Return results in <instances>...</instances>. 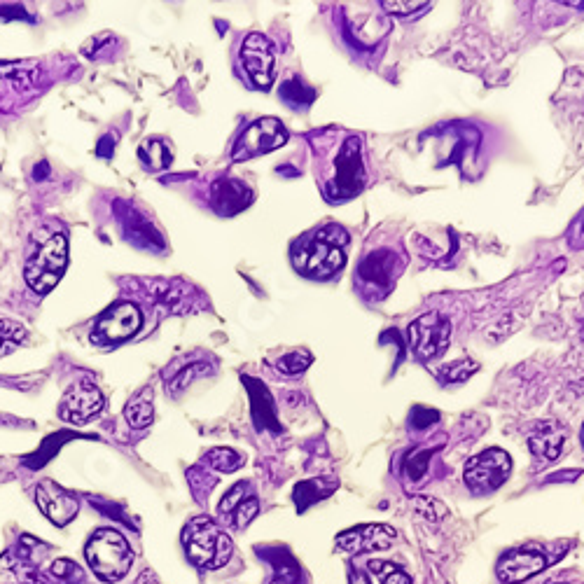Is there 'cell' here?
Returning a JSON list of instances; mask_svg holds the SVG:
<instances>
[{"label":"cell","instance_id":"f546056e","mask_svg":"<svg viewBox=\"0 0 584 584\" xmlns=\"http://www.w3.org/2000/svg\"><path fill=\"white\" fill-rule=\"evenodd\" d=\"M477 367L479 365L472 363V360H458V363L444 367L437 377H440L442 384H461V381H465L477 372Z\"/></svg>","mask_w":584,"mask_h":584},{"label":"cell","instance_id":"e575fe53","mask_svg":"<svg viewBox=\"0 0 584 584\" xmlns=\"http://www.w3.org/2000/svg\"><path fill=\"white\" fill-rule=\"evenodd\" d=\"M199 370H201V365H192V367H187V370L180 372L178 377L171 381V388H176V391H180V388H185V384H190V381L194 379V374H197Z\"/></svg>","mask_w":584,"mask_h":584},{"label":"cell","instance_id":"484cf974","mask_svg":"<svg viewBox=\"0 0 584 584\" xmlns=\"http://www.w3.org/2000/svg\"><path fill=\"white\" fill-rule=\"evenodd\" d=\"M367 568H370V573L379 577L381 584H414L412 575H407V570L400 568L398 563L372 559L367 561Z\"/></svg>","mask_w":584,"mask_h":584},{"label":"cell","instance_id":"d6a6232c","mask_svg":"<svg viewBox=\"0 0 584 584\" xmlns=\"http://www.w3.org/2000/svg\"><path fill=\"white\" fill-rule=\"evenodd\" d=\"M440 421V412L437 409H430V407H414L412 414H409V426L414 430H428L430 426H435V423Z\"/></svg>","mask_w":584,"mask_h":584},{"label":"cell","instance_id":"9a60e30c","mask_svg":"<svg viewBox=\"0 0 584 584\" xmlns=\"http://www.w3.org/2000/svg\"><path fill=\"white\" fill-rule=\"evenodd\" d=\"M395 540V531L386 524H363L349 531L337 535V547L346 549L353 554H367V552H381L388 549Z\"/></svg>","mask_w":584,"mask_h":584},{"label":"cell","instance_id":"83f0119b","mask_svg":"<svg viewBox=\"0 0 584 584\" xmlns=\"http://www.w3.org/2000/svg\"><path fill=\"white\" fill-rule=\"evenodd\" d=\"M311 363H314V356H311L309 351H292L285 353V356L276 363V367L285 374V377H297V374L309 370Z\"/></svg>","mask_w":584,"mask_h":584},{"label":"cell","instance_id":"cb8c5ba5","mask_svg":"<svg viewBox=\"0 0 584 584\" xmlns=\"http://www.w3.org/2000/svg\"><path fill=\"white\" fill-rule=\"evenodd\" d=\"M138 157H141V162L148 166L152 171H159V169H166V166L171 164V150L169 145L164 141H159V138H152V141H145L141 145V150H138Z\"/></svg>","mask_w":584,"mask_h":584},{"label":"cell","instance_id":"74e56055","mask_svg":"<svg viewBox=\"0 0 584 584\" xmlns=\"http://www.w3.org/2000/svg\"><path fill=\"white\" fill-rule=\"evenodd\" d=\"M575 246H584V218L580 220V241H577Z\"/></svg>","mask_w":584,"mask_h":584},{"label":"cell","instance_id":"277c9868","mask_svg":"<svg viewBox=\"0 0 584 584\" xmlns=\"http://www.w3.org/2000/svg\"><path fill=\"white\" fill-rule=\"evenodd\" d=\"M183 545L190 559L197 568L218 570L232 559L234 545L232 538L225 533L218 521L211 517H197L185 526Z\"/></svg>","mask_w":584,"mask_h":584},{"label":"cell","instance_id":"f35d334b","mask_svg":"<svg viewBox=\"0 0 584 584\" xmlns=\"http://www.w3.org/2000/svg\"><path fill=\"white\" fill-rule=\"evenodd\" d=\"M582 442H584V428H582Z\"/></svg>","mask_w":584,"mask_h":584},{"label":"cell","instance_id":"1f68e13d","mask_svg":"<svg viewBox=\"0 0 584 584\" xmlns=\"http://www.w3.org/2000/svg\"><path fill=\"white\" fill-rule=\"evenodd\" d=\"M412 505H414V510L419 512L421 517H426L428 521H440V519L447 517V507H444L437 498L414 496Z\"/></svg>","mask_w":584,"mask_h":584},{"label":"cell","instance_id":"ba28073f","mask_svg":"<svg viewBox=\"0 0 584 584\" xmlns=\"http://www.w3.org/2000/svg\"><path fill=\"white\" fill-rule=\"evenodd\" d=\"M512 472V458L503 449H486L465 463L463 479L472 493H491L507 482Z\"/></svg>","mask_w":584,"mask_h":584},{"label":"cell","instance_id":"d590c367","mask_svg":"<svg viewBox=\"0 0 584 584\" xmlns=\"http://www.w3.org/2000/svg\"><path fill=\"white\" fill-rule=\"evenodd\" d=\"M582 472L580 470H573V472H559V475H552L547 479V482H573V479L580 477Z\"/></svg>","mask_w":584,"mask_h":584},{"label":"cell","instance_id":"d4e9b609","mask_svg":"<svg viewBox=\"0 0 584 584\" xmlns=\"http://www.w3.org/2000/svg\"><path fill=\"white\" fill-rule=\"evenodd\" d=\"M204 461L208 463V468H213L218 472H236L243 463H246V458H243L239 451H234L229 447H218V449L208 451Z\"/></svg>","mask_w":584,"mask_h":584},{"label":"cell","instance_id":"d6986e66","mask_svg":"<svg viewBox=\"0 0 584 584\" xmlns=\"http://www.w3.org/2000/svg\"><path fill=\"white\" fill-rule=\"evenodd\" d=\"M246 384L250 386V400H253V414H255L257 426L276 430V433H278V430H281V426H278L274 400H271L269 391L260 384V381H255V379H246Z\"/></svg>","mask_w":584,"mask_h":584},{"label":"cell","instance_id":"52a82bcc","mask_svg":"<svg viewBox=\"0 0 584 584\" xmlns=\"http://www.w3.org/2000/svg\"><path fill=\"white\" fill-rule=\"evenodd\" d=\"M407 344L423 363L442 358L451 344V323L440 314H423L409 323Z\"/></svg>","mask_w":584,"mask_h":584},{"label":"cell","instance_id":"8992f818","mask_svg":"<svg viewBox=\"0 0 584 584\" xmlns=\"http://www.w3.org/2000/svg\"><path fill=\"white\" fill-rule=\"evenodd\" d=\"M68 267V241L64 234H52L45 241H40L36 253L26 262V283L38 295H45L57 288V283L64 276Z\"/></svg>","mask_w":584,"mask_h":584},{"label":"cell","instance_id":"6da1fadb","mask_svg":"<svg viewBox=\"0 0 584 584\" xmlns=\"http://www.w3.org/2000/svg\"><path fill=\"white\" fill-rule=\"evenodd\" d=\"M314 143L316 180L330 204H342L358 197L370 185L365 143L358 134L344 129H325L309 136Z\"/></svg>","mask_w":584,"mask_h":584},{"label":"cell","instance_id":"4fadbf2b","mask_svg":"<svg viewBox=\"0 0 584 584\" xmlns=\"http://www.w3.org/2000/svg\"><path fill=\"white\" fill-rule=\"evenodd\" d=\"M143 316L141 309L131 302H117L108 311H103L96 323V335L103 342H124L141 330Z\"/></svg>","mask_w":584,"mask_h":584},{"label":"cell","instance_id":"603a6c76","mask_svg":"<svg viewBox=\"0 0 584 584\" xmlns=\"http://www.w3.org/2000/svg\"><path fill=\"white\" fill-rule=\"evenodd\" d=\"M435 451H437V447L435 449H414L405 456V461H402V472H405V479L409 484L421 482V479L428 475L430 461H433Z\"/></svg>","mask_w":584,"mask_h":584},{"label":"cell","instance_id":"f1b7e54d","mask_svg":"<svg viewBox=\"0 0 584 584\" xmlns=\"http://www.w3.org/2000/svg\"><path fill=\"white\" fill-rule=\"evenodd\" d=\"M257 514H260V500H257L255 493H250L248 498H243L239 505L234 507V512L229 514V521H232V526L236 528H246L250 521H253Z\"/></svg>","mask_w":584,"mask_h":584},{"label":"cell","instance_id":"ac0fdd59","mask_svg":"<svg viewBox=\"0 0 584 584\" xmlns=\"http://www.w3.org/2000/svg\"><path fill=\"white\" fill-rule=\"evenodd\" d=\"M0 584H45L40 570L19 549L0 556Z\"/></svg>","mask_w":584,"mask_h":584},{"label":"cell","instance_id":"44dd1931","mask_svg":"<svg viewBox=\"0 0 584 584\" xmlns=\"http://www.w3.org/2000/svg\"><path fill=\"white\" fill-rule=\"evenodd\" d=\"M124 416H127L129 426H134V428H148L150 426L152 419H155L150 388H143L141 393H136L134 398L129 400L127 409H124Z\"/></svg>","mask_w":584,"mask_h":584},{"label":"cell","instance_id":"e0dca14e","mask_svg":"<svg viewBox=\"0 0 584 584\" xmlns=\"http://www.w3.org/2000/svg\"><path fill=\"white\" fill-rule=\"evenodd\" d=\"M563 444H566V430L556 421L538 423L528 435V447H531L533 456L542 458V461H556L563 454Z\"/></svg>","mask_w":584,"mask_h":584},{"label":"cell","instance_id":"30bf717a","mask_svg":"<svg viewBox=\"0 0 584 584\" xmlns=\"http://www.w3.org/2000/svg\"><path fill=\"white\" fill-rule=\"evenodd\" d=\"M241 64L257 89H269L274 85L276 54L267 36H262V33L246 36L241 43Z\"/></svg>","mask_w":584,"mask_h":584},{"label":"cell","instance_id":"8fae6325","mask_svg":"<svg viewBox=\"0 0 584 584\" xmlns=\"http://www.w3.org/2000/svg\"><path fill=\"white\" fill-rule=\"evenodd\" d=\"M103 409V393L99 391V386L92 384V381L82 379L78 384L71 386V391L64 395L59 405V416L68 423H75V426H82V423L92 421L94 416H99Z\"/></svg>","mask_w":584,"mask_h":584},{"label":"cell","instance_id":"7a4b0ae2","mask_svg":"<svg viewBox=\"0 0 584 584\" xmlns=\"http://www.w3.org/2000/svg\"><path fill=\"white\" fill-rule=\"evenodd\" d=\"M346 246H349V234L344 227L335 222L321 225L292 243V267L311 281H328L344 269Z\"/></svg>","mask_w":584,"mask_h":584},{"label":"cell","instance_id":"7c38bea8","mask_svg":"<svg viewBox=\"0 0 584 584\" xmlns=\"http://www.w3.org/2000/svg\"><path fill=\"white\" fill-rule=\"evenodd\" d=\"M547 554L538 547H514L498 561V577L505 584H519L547 568Z\"/></svg>","mask_w":584,"mask_h":584},{"label":"cell","instance_id":"2e32d148","mask_svg":"<svg viewBox=\"0 0 584 584\" xmlns=\"http://www.w3.org/2000/svg\"><path fill=\"white\" fill-rule=\"evenodd\" d=\"M253 190L236 178H220L211 185V206L218 215H236L253 204Z\"/></svg>","mask_w":584,"mask_h":584},{"label":"cell","instance_id":"4dcf8cb0","mask_svg":"<svg viewBox=\"0 0 584 584\" xmlns=\"http://www.w3.org/2000/svg\"><path fill=\"white\" fill-rule=\"evenodd\" d=\"M250 493H255L253 489V484L250 482H239V484H234L232 489H229L225 493V498H222V503H220V517H229V514L234 512V507L241 503L243 498H248Z\"/></svg>","mask_w":584,"mask_h":584},{"label":"cell","instance_id":"9c48e42d","mask_svg":"<svg viewBox=\"0 0 584 584\" xmlns=\"http://www.w3.org/2000/svg\"><path fill=\"white\" fill-rule=\"evenodd\" d=\"M288 143V129L276 117H262L255 120L250 127L239 136V141L232 148L234 162H248V159L267 155L276 148Z\"/></svg>","mask_w":584,"mask_h":584},{"label":"cell","instance_id":"836d02e7","mask_svg":"<svg viewBox=\"0 0 584 584\" xmlns=\"http://www.w3.org/2000/svg\"><path fill=\"white\" fill-rule=\"evenodd\" d=\"M388 15L402 17V19H412L419 15V12L430 10V3H381Z\"/></svg>","mask_w":584,"mask_h":584},{"label":"cell","instance_id":"8d00e7d4","mask_svg":"<svg viewBox=\"0 0 584 584\" xmlns=\"http://www.w3.org/2000/svg\"><path fill=\"white\" fill-rule=\"evenodd\" d=\"M349 584H372V580H370V575L363 573V570H351Z\"/></svg>","mask_w":584,"mask_h":584},{"label":"cell","instance_id":"3957f363","mask_svg":"<svg viewBox=\"0 0 584 584\" xmlns=\"http://www.w3.org/2000/svg\"><path fill=\"white\" fill-rule=\"evenodd\" d=\"M405 264V253L393 243H377V246L367 248L356 271L360 292L370 300H386L388 292L395 288L400 274L405 271Z\"/></svg>","mask_w":584,"mask_h":584},{"label":"cell","instance_id":"4316f807","mask_svg":"<svg viewBox=\"0 0 584 584\" xmlns=\"http://www.w3.org/2000/svg\"><path fill=\"white\" fill-rule=\"evenodd\" d=\"M26 339V328L22 323L10 321V318H0V358L10 356Z\"/></svg>","mask_w":584,"mask_h":584},{"label":"cell","instance_id":"ffe728a7","mask_svg":"<svg viewBox=\"0 0 584 584\" xmlns=\"http://www.w3.org/2000/svg\"><path fill=\"white\" fill-rule=\"evenodd\" d=\"M337 486H339L337 479H323V477L321 479H309V482L297 484L295 493H292V498H295V503H297V510H300V512L309 510V507L314 503H318V500L332 496Z\"/></svg>","mask_w":584,"mask_h":584},{"label":"cell","instance_id":"7402d4cb","mask_svg":"<svg viewBox=\"0 0 584 584\" xmlns=\"http://www.w3.org/2000/svg\"><path fill=\"white\" fill-rule=\"evenodd\" d=\"M316 89L304 85L300 78H290L281 85V99L295 110H307L316 101Z\"/></svg>","mask_w":584,"mask_h":584},{"label":"cell","instance_id":"5bb4252c","mask_svg":"<svg viewBox=\"0 0 584 584\" xmlns=\"http://www.w3.org/2000/svg\"><path fill=\"white\" fill-rule=\"evenodd\" d=\"M36 503L40 507V512H43L45 517L57 526L71 524V521L78 517V510H80L78 498L71 496L66 489H61L59 484L50 482V479H45V482L38 484Z\"/></svg>","mask_w":584,"mask_h":584},{"label":"cell","instance_id":"5b68a950","mask_svg":"<svg viewBox=\"0 0 584 584\" xmlns=\"http://www.w3.org/2000/svg\"><path fill=\"white\" fill-rule=\"evenodd\" d=\"M85 556L89 568L103 582L122 580L129 573L131 561H134L127 538L120 531H115V528H99L89 538Z\"/></svg>","mask_w":584,"mask_h":584}]
</instances>
